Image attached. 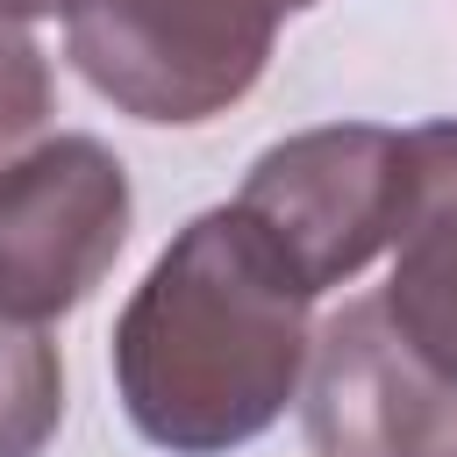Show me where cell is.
I'll list each match as a JSON object with an SVG mask.
<instances>
[{"instance_id": "obj_6", "label": "cell", "mask_w": 457, "mask_h": 457, "mask_svg": "<svg viewBox=\"0 0 457 457\" xmlns=\"http://www.w3.org/2000/svg\"><path fill=\"white\" fill-rule=\"evenodd\" d=\"M400 228H393V278L386 314L400 336L457 378V121H421L400 136Z\"/></svg>"}, {"instance_id": "obj_4", "label": "cell", "mask_w": 457, "mask_h": 457, "mask_svg": "<svg viewBox=\"0 0 457 457\" xmlns=\"http://www.w3.org/2000/svg\"><path fill=\"white\" fill-rule=\"evenodd\" d=\"M129 171L100 136H50L0 164V314L50 328L129 243Z\"/></svg>"}, {"instance_id": "obj_8", "label": "cell", "mask_w": 457, "mask_h": 457, "mask_svg": "<svg viewBox=\"0 0 457 457\" xmlns=\"http://www.w3.org/2000/svg\"><path fill=\"white\" fill-rule=\"evenodd\" d=\"M50 121V64L21 21L0 14V164L21 157V143Z\"/></svg>"}, {"instance_id": "obj_2", "label": "cell", "mask_w": 457, "mask_h": 457, "mask_svg": "<svg viewBox=\"0 0 457 457\" xmlns=\"http://www.w3.org/2000/svg\"><path fill=\"white\" fill-rule=\"evenodd\" d=\"M271 0H86L64 29L79 79L136 121H214L271 64Z\"/></svg>"}, {"instance_id": "obj_5", "label": "cell", "mask_w": 457, "mask_h": 457, "mask_svg": "<svg viewBox=\"0 0 457 457\" xmlns=\"http://www.w3.org/2000/svg\"><path fill=\"white\" fill-rule=\"evenodd\" d=\"M300 386L314 457H457V378L400 336L378 293L314 328Z\"/></svg>"}, {"instance_id": "obj_3", "label": "cell", "mask_w": 457, "mask_h": 457, "mask_svg": "<svg viewBox=\"0 0 457 457\" xmlns=\"http://www.w3.org/2000/svg\"><path fill=\"white\" fill-rule=\"evenodd\" d=\"M400 129L378 121H328L271 143L236 207L257 221V236L286 257V271L307 293L350 286L400 228Z\"/></svg>"}, {"instance_id": "obj_7", "label": "cell", "mask_w": 457, "mask_h": 457, "mask_svg": "<svg viewBox=\"0 0 457 457\" xmlns=\"http://www.w3.org/2000/svg\"><path fill=\"white\" fill-rule=\"evenodd\" d=\"M57 421H64L57 343L43 328L0 314V457H43Z\"/></svg>"}, {"instance_id": "obj_9", "label": "cell", "mask_w": 457, "mask_h": 457, "mask_svg": "<svg viewBox=\"0 0 457 457\" xmlns=\"http://www.w3.org/2000/svg\"><path fill=\"white\" fill-rule=\"evenodd\" d=\"M79 7H86V0H0L7 21H36V14H64V21H71Z\"/></svg>"}, {"instance_id": "obj_1", "label": "cell", "mask_w": 457, "mask_h": 457, "mask_svg": "<svg viewBox=\"0 0 457 457\" xmlns=\"http://www.w3.org/2000/svg\"><path fill=\"white\" fill-rule=\"evenodd\" d=\"M314 293L228 200L193 214L114 321V393L143 443L221 457L257 443L307 378Z\"/></svg>"}, {"instance_id": "obj_10", "label": "cell", "mask_w": 457, "mask_h": 457, "mask_svg": "<svg viewBox=\"0 0 457 457\" xmlns=\"http://www.w3.org/2000/svg\"><path fill=\"white\" fill-rule=\"evenodd\" d=\"M271 7H278V14H300V7H314V0H271Z\"/></svg>"}]
</instances>
